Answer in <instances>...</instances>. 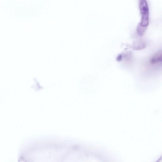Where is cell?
<instances>
[{"instance_id":"6da1fadb","label":"cell","mask_w":162,"mask_h":162,"mask_svg":"<svg viewBox=\"0 0 162 162\" xmlns=\"http://www.w3.org/2000/svg\"><path fill=\"white\" fill-rule=\"evenodd\" d=\"M139 7L141 16V21L137 28V31L140 34L145 33L149 22V10L146 0H140Z\"/></svg>"},{"instance_id":"7a4b0ae2","label":"cell","mask_w":162,"mask_h":162,"mask_svg":"<svg viewBox=\"0 0 162 162\" xmlns=\"http://www.w3.org/2000/svg\"><path fill=\"white\" fill-rule=\"evenodd\" d=\"M162 60V52L161 50H160L152 57L150 62L152 64L155 65L161 63Z\"/></svg>"},{"instance_id":"3957f363","label":"cell","mask_w":162,"mask_h":162,"mask_svg":"<svg viewBox=\"0 0 162 162\" xmlns=\"http://www.w3.org/2000/svg\"><path fill=\"white\" fill-rule=\"evenodd\" d=\"M146 46V44L142 40V41L141 40L135 44L133 47L135 50H139L144 49Z\"/></svg>"},{"instance_id":"277c9868","label":"cell","mask_w":162,"mask_h":162,"mask_svg":"<svg viewBox=\"0 0 162 162\" xmlns=\"http://www.w3.org/2000/svg\"><path fill=\"white\" fill-rule=\"evenodd\" d=\"M123 56L122 54H120L118 56L117 58V60L118 62H120L122 60Z\"/></svg>"}]
</instances>
